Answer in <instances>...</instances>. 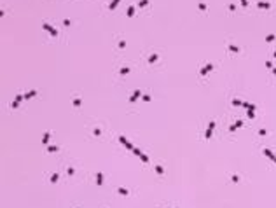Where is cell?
Listing matches in <instances>:
<instances>
[{
	"mask_svg": "<svg viewBox=\"0 0 276 208\" xmlns=\"http://www.w3.org/2000/svg\"><path fill=\"white\" fill-rule=\"evenodd\" d=\"M23 100H25L23 93H19V95H17L16 98H14V101H12V105H11V107H12V108H17V107H19V103H21Z\"/></svg>",
	"mask_w": 276,
	"mask_h": 208,
	"instance_id": "6da1fadb",
	"label": "cell"
},
{
	"mask_svg": "<svg viewBox=\"0 0 276 208\" xmlns=\"http://www.w3.org/2000/svg\"><path fill=\"white\" fill-rule=\"evenodd\" d=\"M211 70H213V63H208L206 67H203L201 70H199V74H201V77H204V75H206L208 72H211Z\"/></svg>",
	"mask_w": 276,
	"mask_h": 208,
	"instance_id": "7a4b0ae2",
	"label": "cell"
},
{
	"mask_svg": "<svg viewBox=\"0 0 276 208\" xmlns=\"http://www.w3.org/2000/svg\"><path fill=\"white\" fill-rule=\"evenodd\" d=\"M140 96H142V91H135V93H133V95L129 96V103H135V101H136V98H140Z\"/></svg>",
	"mask_w": 276,
	"mask_h": 208,
	"instance_id": "3957f363",
	"label": "cell"
},
{
	"mask_svg": "<svg viewBox=\"0 0 276 208\" xmlns=\"http://www.w3.org/2000/svg\"><path fill=\"white\" fill-rule=\"evenodd\" d=\"M119 142H121L122 145H126V149H129V150H133V149H135V147H133V145L129 143V142H128L126 138H124V136H119Z\"/></svg>",
	"mask_w": 276,
	"mask_h": 208,
	"instance_id": "277c9868",
	"label": "cell"
},
{
	"mask_svg": "<svg viewBox=\"0 0 276 208\" xmlns=\"http://www.w3.org/2000/svg\"><path fill=\"white\" fill-rule=\"evenodd\" d=\"M35 95H37V89H32V91H28V93L25 95V100H30V98H33Z\"/></svg>",
	"mask_w": 276,
	"mask_h": 208,
	"instance_id": "5b68a950",
	"label": "cell"
},
{
	"mask_svg": "<svg viewBox=\"0 0 276 208\" xmlns=\"http://www.w3.org/2000/svg\"><path fill=\"white\" fill-rule=\"evenodd\" d=\"M241 126H243V121H238L236 124H233V126H231V133H234V131L238 130V128H241Z\"/></svg>",
	"mask_w": 276,
	"mask_h": 208,
	"instance_id": "8992f818",
	"label": "cell"
},
{
	"mask_svg": "<svg viewBox=\"0 0 276 208\" xmlns=\"http://www.w3.org/2000/svg\"><path fill=\"white\" fill-rule=\"evenodd\" d=\"M264 154H266V156H267L269 159H273V161L276 163V156H274V154H273V152H271V150H269V149H266V150H264Z\"/></svg>",
	"mask_w": 276,
	"mask_h": 208,
	"instance_id": "52a82bcc",
	"label": "cell"
},
{
	"mask_svg": "<svg viewBox=\"0 0 276 208\" xmlns=\"http://www.w3.org/2000/svg\"><path fill=\"white\" fill-rule=\"evenodd\" d=\"M119 2H121V0H112V2L108 4V9H110V11H114V9L119 5Z\"/></svg>",
	"mask_w": 276,
	"mask_h": 208,
	"instance_id": "ba28073f",
	"label": "cell"
},
{
	"mask_svg": "<svg viewBox=\"0 0 276 208\" xmlns=\"http://www.w3.org/2000/svg\"><path fill=\"white\" fill-rule=\"evenodd\" d=\"M257 7H260V9H269L271 4H269V2H259V4H257Z\"/></svg>",
	"mask_w": 276,
	"mask_h": 208,
	"instance_id": "9c48e42d",
	"label": "cell"
},
{
	"mask_svg": "<svg viewBox=\"0 0 276 208\" xmlns=\"http://www.w3.org/2000/svg\"><path fill=\"white\" fill-rule=\"evenodd\" d=\"M96 184L98 185L103 184V173H96Z\"/></svg>",
	"mask_w": 276,
	"mask_h": 208,
	"instance_id": "30bf717a",
	"label": "cell"
},
{
	"mask_svg": "<svg viewBox=\"0 0 276 208\" xmlns=\"http://www.w3.org/2000/svg\"><path fill=\"white\" fill-rule=\"evenodd\" d=\"M117 192H119V194H122V196H128V194H129V191H128V189H124V187H119V189H117Z\"/></svg>",
	"mask_w": 276,
	"mask_h": 208,
	"instance_id": "8fae6325",
	"label": "cell"
},
{
	"mask_svg": "<svg viewBox=\"0 0 276 208\" xmlns=\"http://www.w3.org/2000/svg\"><path fill=\"white\" fill-rule=\"evenodd\" d=\"M133 14H135V5H129L128 7V17H131Z\"/></svg>",
	"mask_w": 276,
	"mask_h": 208,
	"instance_id": "7c38bea8",
	"label": "cell"
},
{
	"mask_svg": "<svg viewBox=\"0 0 276 208\" xmlns=\"http://www.w3.org/2000/svg\"><path fill=\"white\" fill-rule=\"evenodd\" d=\"M157 60H159V54H152V56L149 58V63H155Z\"/></svg>",
	"mask_w": 276,
	"mask_h": 208,
	"instance_id": "4fadbf2b",
	"label": "cell"
},
{
	"mask_svg": "<svg viewBox=\"0 0 276 208\" xmlns=\"http://www.w3.org/2000/svg\"><path fill=\"white\" fill-rule=\"evenodd\" d=\"M129 72H131V68H129V67H124V68H121V75H128Z\"/></svg>",
	"mask_w": 276,
	"mask_h": 208,
	"instance_id": "5bb4252c",
	"label": "cell"
},
{
	"mask_svg": "<svg viewBox=\"0 0 276 208\" xmlns=\"http://www.w3.org/2000/svg\"><path fill=\"white\" fill-rule=\"evenodd\" d=\"M49 136H51V133H44V138H42V143H44V145H47V142H49Z\"/></svg>",
	"mask_w": 276,
	"mask_h": 208,
	"instance_id": "9a60e30c",
	"label": "cell"
},
{
	"mask_svg": "<svg viewBox=\"0 0 276 208\" xmlns=\"http://www.w3.org/2000/svg\"><path fill=\"white\" fill-rule=\"evenodd\" d=\"M60 147H56V145H47V152H56V150Z\"/></svg>",
	"mask_w": 276,
	"mask_h": 208,
	"instance_id": "2e32d148",
	"label": "cell"
},
{
	"mask_svg": "<svg viewBox=\"0 0 276 208\" xmlns=\"http://www.w3.org/2000/svg\"><path fill=\"white\" fill-rule=\"evenodd\" d=\"M211 135H213V130H210V128H208L206 133H204V138H211Z\"/></svg>",
	"mask_w": 276,
	"mask_h": 208,
	"instance_id": "e0dca14e",
	"label": "cell"
},
{
	"mask_svg": "<svg viewBox=\"0 0 276 208\" xmlns=\"http://www.w3.org/2000/svg\"><path fill=\"white\" fill-rule=\"evenodd\" d=\"M42 28L46 30V32H51V30H52V26L49 25V23H44V25H42Z\"/></svg>",
	"mask_w": 276,
	"mask_h": 208,
	"instance_id": "ac0fdd59",
	"label": "cell"
},
{
	"mask_svg": "<svg viewBox=\"0 0 276 208\" xmlns=\"http://www.w3.org/2000/svg\"><path fill=\"white\" fill-rule=\"evenodd\" d=\"M58 178H60V175H58V173H52V177H51V184L58 182Z\"/></svg>",
	"mask_w": 276,
	"mask_h": 208,
	"instance_id": "d6986e66",
	"label": "cell"
},
{
	"mask_svg": "<svg viewBox=\"0 0 276 208\" xmlns=\"http://www.w3.org/2000/svg\"><path fill=\"white\" fill-rule=\"evenodd\" d=\"M155 171H157V175H164V170H163V166H155Z\"/></svg>",
	"mask_w": 276,
	"mask_h": 208,
	"instance_id": "ffe728a7",
	"label": "cell"
},
{
	"mask_svg": "<svg viewBox=\"0 0 276 208\" xmlns=\"http://www.w3.org/2000/svg\"><path fill=\"white\" fill-rule=\"evenodd\" d=\"M229 51H231V52H239V47H236V46L231 44V46H229Z\"/></svg>",
	"mask_w": 276,
	"mask_h": 208,
	"instance_id": "44dd1931",
	"label": "cell"
},
{
	"mask_svg": "<svg viewBox=\"0 0 276 208\" xmlns=\"http://www.w3.org/2000/svg\"><path fill=\"white\" fill-rule=\"evenodd\" d=\"M138 157L142 159V163H149V157H147L145 154H140V156H138Z\"/></svg>",
	"mask_w": 276,
	"mask_h": 208,
	"instance_id": "7402d4cb",
	"label": "cell"
},
{
	"mask_svg": "<svg viewBox=\"0 0 276 208\" xmlns=\"http://www.w3.org/2000/svg\"><path fill=\"white\" fill-rule=\"evenodd\" d=\"M147 4H149V0H140V2H138V7H145Z\"/></svg>",
	"mask_w": 276,
	"mask_h": 208,
	"instance_id": "603a6c76",
	"label": "cell"
},
{
	"mask_svg": "<svg viewBox=\"0 0 276 208\" xmlns=\"http://www.w3.org/2000/svg\"><path fill=\"white\" fill-rule=\"evenodd\" d=\"M274 39H276V35H267V37H266V42H273Z\"/></svg>",
	"mask_w": 276,
	"mask_h": 208,
	"instance_id": "cb8c5ba5",
	"label": "cell"
},
{
	"mask_svg": "<svg viewBox=\"0 0 276 208\" xmlns=\"http://www.w3.org/2000/svg\"><path fill=\"white\" fill-rule=\"evenodd\" d=\"M142 100H143V101H150V95H142Z\"/></svg>",
	"mask_w": 276,
	"mask_h": 208,
	"instance_id": "d4e9b609",
	"label": "cell"
},
{
	"mask_svg": "<svg viewBox=\"0 0 276 208\" xmlns=\"http://www.w3.org/2000/svg\"><path fill=\"white\" fill-rule=\"evenodd\" d=\"M73 107H81V100H79V98L73 100Z\"/></svg>",
	"mask_w": 276,
	"mask_h": 208,
	"instance_id": "484cf974",
	"label": "cell"
},
{
	"mask_svg": "<svg viewBox=\"0 0 276 208\" xmlns=\"http://www.w3.org/2000/svg\"><path fill=\"white\" fill-rule=\"evenodd\" d=\"M198 7H199V11H206V5H204L203 2H199V5H198Z\"/></svg>",
	"mask_w": 276,
	"mask_h": 208,
	"instance_id": "4316f807",
	"label": "cell"
},
{
	"mask_svg": "<svg viewBox=\"0 0 276 208\" xmlns=\"http://www.w3.org/2000/svg\"><path fill=\"white\" fill-rule=\"evenodd\" d=\"M233 105H234V107H239V105H243V103L239 100H233Z\"/></svg>",
	"mask_w": 276,
	"mask_h": 208,
	"instance_id": "83f0119b",
	"label": "cell"
},
{
	"mask_svg": "<svg viewBox=\"0 0 276 208\" xmlns=\"http://www.w3.org/2000/svg\"><path fill=\"white\" fill-rule=\"evenodd\" d=\"M133 152H135V156H140L142 150H140V149H133Z\"/></svg>",
	"mask_w": 276,
	"mask_h": 208,
	"instance_id": "f1b7e54d",
	"label": "cell"
},
{
	"mask_svg": "<svg viewBox=\"0 0 276 208\" xmlns=\"http://www.w3.org/2000/svg\"><path fill=\"white\" fill-rule=\"evenodd\" d=\"M122 47H126V42H124V40L119 42V49H122Z\"/></svg>",
	"mask_w": 276,
	"mask_h": 208,
	"instance_id": "f546056e",
	"label": "cell"
},
{
	"mask_svg": "<svg viewBox=\"0 0 276 208\" xmlns=\"http://www.w3.org/2000/svg\"><path fill=\"white\" fill-rule=\"evenodd\" d=\"M246 116H248V117H250V119H252L253 116H255V114H253V110H248V112H246Z\"/></svg>",
	"mask_w": 276,
	"mask_h": 208,
	"instance_id": "4dcf8cb0",
	"label": "cell"
},
{
	"mask_svg": "<svg viewBox=\"0 0 276 208\" xmlns=\"http://www.w3.org/2000/svg\"><path fill=\"white\" fill-rule=\"evenodd\" d=\"M208 128H210V130H213V128H215V121H210V124H208Z\"/></svg>",
	"mask_w": 276,
	"mask_h": 208,
	"instance_id": "1f68e13d",
	"label": "cell"
},
{
	"mask_svg": "<svg viewBox=\"0 0 276 208\" xmlns=\"http://www.w3.org/2000/svg\"><path fill=\"white\" fill-rule=\"evenodd\" d=\"M239 2H241V5H243V7H246V5H248V0H239Z\"/></svg>",
	"mask_w": 276,
	"mask_h": 208,
	"instance_id": "d6a6232c",
	"label": "cell"
},
{
	"mask_svg": "<svg viewBox=\"0 0 276 208\" xmlns=\"http://www.w3.org/2000/svg\"><path fill=\"white\" fill-rule=\"evenodd\" d=\"M274 58H276V52H274Z\"/></svg>",
	"mask_w": 276,
	"mask_h": 208,
	"instance_id": "836d02e7",
	"label": "cell"
},
{
	"mask_svg": "<svg viewBox=\"0 0 276 208\" xmlns=\"http://www.w3.org/2000/svg\"><path fill=\"white\" fill-rule=\"evenodd\" d=\"M77 208H81V206H77Z\"/></svg>",
	"mask_w": 276,
	"mask_h": 208,
	"instance_id": "e575fe53",
	"label": "cell"
},
{
	"mask_svg": "<svg viewBox=\"0 0 276 208\" xmlns=\"http://www.w3.org/2000/svg\"><path fill=\"white\" fill-rule=\"evenodd\" d=\"M177 208H178V206H177Z\"/></svg>",
	"mask_w": 276,
	"mask_h": 208,
	"instance_id": "d590c367",
	"label": "cell"
}]
</instances>
